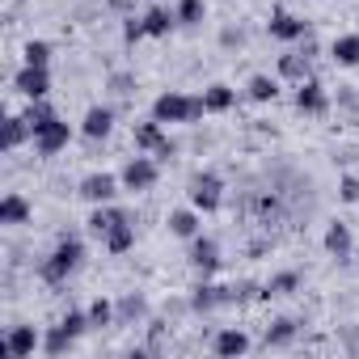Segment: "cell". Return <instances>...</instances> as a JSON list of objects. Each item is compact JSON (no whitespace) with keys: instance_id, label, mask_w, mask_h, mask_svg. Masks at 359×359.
I'll list each match as a JSON object with an SVG mask.
<instances>
[{"instance_id":"obj_3","label":"cell","mask_w":359,"mask_h":359,"mask_svg":"<svg viewBox=\"0 0 359 359\" xmlns=\"http://www.w3.org/2000/svg\"><path fill=\"white\" fill-rule=\"evenodd\" d=\"M187 195H191V208H199L203 216H212L224 203V177L212 173V169H199L191 182H187Z\"/></svg>"},{"instance_id":"obj_4","label":"cell","mask_w":359,"mask_h":359,"mask_svg":"<svg viewBox=\"0 0 359 359\" xmlns=\"http://www.w3.org/2000/svg\"><path fill=\"white\" fill-rule=\"evenodd\" d=\"M118 191H123V177H118V173H106V169L85 173V177H81V187H76V195H81L85 203H93V208L114 203V199H118Z\"/></svg>"},{"instance_id":"obj_33","label":"cell","mask_w":359,"mask_h":359,"mask_svg":"<svg viewBox=\"0 0 359 359\" xmlns=\"http://www.w3.org/2000/svg\"><path fill=\"white\" fill-rule=\"evenodd\" d=\"M22 55H26V64L47 68V64H51V43H47V39H30V43L22 47Z\"/></svg>"},{"instance_id":"obj_21","label":"cell","mask_w":359,"mask_h":359,"mask_svg":"<svg viewBox=\"0 0 359 359\" xmlns=\"http://www.w3.org/2000/svg\"><path fill=\"white\" fill-rule=\"evenodd\" d=\"M203 106H208V114H224V110H233V106H237V89H233V85H224V81H216V85H208V89H203Z\"/></svg>"},{"instance_id":"obj_19","label":"cell","mask_w":359,"mask_h":359,"mask_svg":"<svg viewBox=\"0 0 359 359\" xmlns=\"http://www.w3.org/2000/svg\"><path fill=\"white\" fill-rule=\"evenodd\" d=\"M296 334H300V321H296V317H279V321H271V325H266V334H262V346H266V351L292 346V342H296Z\"/></svg>"},{"instance_id":"obj_6","label":"cell","mask_w":359,"mask_h":359,"mask_svg":"<svg viewBox=\"0 0 359 359\" xmlns=\"http://www.w3.org/2000/svg\"><path fill=\"white\" fill-rule=\"evenodd\" d=\"M224 304H237V283H233V287H220V283H212V279H199V283L191 287V313H216V309H224Z\"/></svg>"},{"instance_id":"obj_2","label":"cell","mask_w":359,"mask_h":359,"mask_svg":"<svg viewBox=\"0 0 359 359\" xmlns=\"http://www.w3.org/2000/svg\"><path fill=\"white\" fill-rule=\"evenodd\" d=\"M208 114L203 97H191V93H161L152 102V118L156 123H199Z\"/></svg>"},{"instance_id":"obj_7","label":"cell","mask_w":359,"mask_h":359,"mask_svg":"<svg viewBox=\"0 0 359 359\" xmlns=\"http://www.w3.org/2000/svg\"><path fill=\"white\" fill-rule=\"evenodd\" d=\"M187 262H191V271H195L199 279H212V275L224 266V258H220V241L199 233V237L191 241V254H187Z\"/></svg>"},{"instance_id":"obj_31","label":"cell","mask_w":359,"mask_h":359,"mask_svg":"<svg viewBox=\"0 0 359 359\" xmlns=\"http://www.w3.org/2000/svg\"><path fill=\"white\" fill-rule=\"evenodd\" d=\"M300 287V275L296 271H283V275H275L266 287H262V300H271V296H292Z\"/></svg>"},{"instance_id":"obj_35","label":"cell","mask_w":359,"mask_h":359,"mask_svg":"<svg viewBox=\"0 0 359 359\" xmlns=\"http://www.w3.org/2000/svg\"><path fill=\"white\" fill-rule=\"evenodd\" d=\"M140 39H148V30H144V18H127V22H123V43H127V47H135Z\"/></svg>"},{"instance_id":"obj_28","label":"cell","mask_w":359,"mask_h":359,"mask_svg":"<svg viewBox=\"0 0 359 359\" xmlns=\"http://www.w3.org/2000/svg\"><path fill=\"white\" fill-rule=\"evenodd\" d=\"M330 60H334L338 68H359V34H342V39H334Z\"/></svg>"},{"instance_id":"obj_27","label":"cell","mask_w":359,"mask_h":359,"mask_svg":"<svg viewBox=\"0 0 359 359\" xmlns=\"http://www.w3.org/2000/svg\"><path fill=\"white\" fill-rule=\"evenodd\" d=\"M72 342H76V334L60 321V325H51L47 334H43V355H51V359H60L64 351H72Z\"/></svg>"},{"instance_id":"obj_23","label":"cell","mask_w":359,"mask_h":359,"mask_svg":"<svg viewBox=\"0 0 359 359\" xmlns=\"http://www.w3.org/2000/svg\"><path fill=\"white\" fill-rule=\"evenodd\" d=\"M30 203L22 199V195H5L0 199V224H9V229H18V224H30Z\"/></svg>"},{"instance_id":"obj_38","label":"cell","mask_w":359,"mask_h":359,"mask_svg":"<svg viewBox=\"0 0 359 359\" xmlns=\"http://www.w3.org/2000/svg\"><path fill=\"white\" fill-rule=\"evenodd\" d=\"M355 262H359V250H355Z\"/></svg>"},{"instance_id":"obj_13","label":"cell","mask_w":359,"mask_h":359,"mask_svg":"<svg viewBox=\"0 0 359 359\" xmlns=\"http://www.w3.org/2000/svg\"><path fill=\"white\" fill-rule=\"evenodd\" d=\"M127 220H135V212H131V208H118V203H102V208H93V216H89L85 224H89V233L102 241V237H106L114 224H127Z\"/></svg>"},{"instance_id":"obj_24","label":"cell","mask_w":359,"mask_h":359,"mask_svg":"<svg viewBox=\"0 0 359 359\" xmlns=\"http://www.w3.org/2000/svg\"><path fill=\"white\" fill-rule=\"evenodd\" d=\"M140 317H148V300L144 296H123V300H114V325H135Z\"/></svg>"},{"instance_id":"obj_15","label":"cell","mask_w":359,"mask_h":359,"mask_svg":"<svg viewBox=\"0 0 359 359\" xmlns=\"http://www.w3.org/2000/svg\"><path fill=\"white\" fill-rule=\"evenodd\" d=\"M110 131H114V110H110V106H89L85 118H81V135L97 144V140H106Z\"/></svg>"},{"instance_id":"obj_30","label":"cell","mask_w":359,"mask_h":359,"mask_svg":"<svg viewBox=\"0 0 359 359\" xmlns=\"http://www.w3.org/2000/svg\"><path fill=\"white\" fill-rule=\"evenodd\" d=\"M177 26H187V30H195V26H203V18H208V5L203 0H177Z\"/></svg>"},{"instance_id":"obj_1","label":"cell","mask_w":359,"mask_h":359,"mask_svg":"<svg viewBox=\"0 0 359 359\" xmlns=\"http://www.w3.org/2000/svg\"><path fill=\"white\" fill-rule=\"evenodd\" d=\"M81 262H85V241H81V237H60L55 250L39 262V279H43L47 287H64V283L81 271Z\"/></svg>"},{"instance_id":"obj_36","label":"cell","mask_w":359,"mask_h":359,"mask_svg":"<svg viewBox=\"0 0 359 359\" xmlns=\"http://www.w3.org/2000/svg\"><path fill=\"white\" fill-rule=\"evenodd\" d=\"M338 199H342V203H359V177H355V173H342V182H338Z\"/></svg>"},{"instance_id":"obj_17","label":"cell","mask_w":359,"mask_h":359,"mask_svg":"<svg viewBox=\"0 0 359 359\" xmlns=\"http://www.w3.org/2000/svg\"><path fill=\"white\" fill-rule=\"evenodd\" d=\"M245 351H250V334H245V330H237V325L216 330V338H212V355H220V359H237V355H245Z\"/></svg>"},{"instance_id":"obj_29","label":"cell","mask_w":359,"mask_h":359,"mask_svg":"<svg viewBox=\"0 0 359 359\" xmlns=\"http://www.w3.org/2000/svg\"><path fill=\"white\" fill-rule=\"evenodd\" d=\"M245 97H250V102H275V97H279V81L266 76V72H258V76H250Z\"/></svg>"},{"instance_id":"obj_12","label":"cell","mask_w":359,"mask_h":359,"mask_svg":"<svg viewBox=\"0 0 359 359\" xmlns=\"http://www.w3.org/2000/svg\"><path fill=\"white\" fill-rule=\"evenodd\" d=\"M296 110L300 114H325L330 110V93H325V85L317 76H309V81L296 85Z\"/></svg>"},{"instance_id":"obj_16","label":"cell","mask_w":359,"mask_h":359,"mask_svg":"<svg viewBox=\"0 0 359 359\" xmlns=\"http://www.w3.org/2000/svg\"><path fill=\"white\" fill-rule=\"evenodd\" d=\"M321 245H325V254H330V258H338V262H351V254H355V241H351V229H346L342 220H334V224H325V237H321Z\"/></svg>"},{"instance_id":"obj_11","label":"cell","mask_w":359,"mask_h":359,"mask_svg":"<svg viewBox=\"0 0 359 359\" xmlns=\"http://www.w3.org/2000/svg\"><path fill=\"white\" fill-rule=\"evenodd\" d=\"M13 89H18L26 102H39V97H47V93H51V72H47V68L26 64V68L13 76Z\"/></svg>"},{"instance_id":"obj_9","label":"cell","mask_w":359,"mask_h":359,"mask_svg":"<svg viewBox=\"0 0 359 359\" xmlns=\"http://www.w3.org/2000/svg\"><path fill=\"white\" fill-rule=\"evenodd\" d=\"M68 140H72V131H68V123H64L60 114L34 131V148H39V156H55V152H64Z\"/></svg>"},{"instance_id":"obj_20","label":"cell","mask_w":359,"mask_h":359,"mask_svg":"<svg viewBox=\"0 0 359 359\" xmlns=\"http://www.w3.org/2000/svg\"><path fill=\"white\" fill-rule=\"evenodd\" d=\"M173 26H177V13H173V9H165V5H148V9H144V30H148V39H169Z\"/></svg>"},{"instance_id":"obj_10","label":"cell","mask_w":359,"mask_h":359,"mask_svg":"<svg viewBox=\"0 0 359 359\" xmlns=\"http://www.w3.org/2000/svg\"><path fill=\"white\" fill-rule=\"evenodd\" d=\"M266 30H271V39H279V43H300V39H309V22L296 18V13H287V9H275L271 22H266Z\"/></svg>"},{"instance_id":"obj_14","label":"cell","mask_w":359,"mask_h":359,"mask_svg":"<svg viewBox=\"0 0 359 359\" xmlns=\"http://www.w3.org/2000/svg\"><path fill=\"white\" fill-rule=\"evenodd\" d=\"M279 76L292 81V85L309 81V76H313V43H309L304 51H287V55H279Z\"/></svg>"},{"instance_id":"obj_25","label":"cell","mask_w":359,"mask_h":359,"mask_svg":"<svg viewBox=\"0 0 359 359\" xmlns=\"http://www.w3.org/2000/svg\"><path fill=\"white\" fill-rule=\"evenodd\" d=\"M161 144H165V123H156V118L135 123V148L140 152H156Z\"/></svg>"},{"instance_id":"obj_37","label":"cell","mask_w":359,"mask_h":359,"mask_svg":"<svg viewBox=\"0 0 359 359\" xmlns=\"http://www.w3.org/2000/svg\"><path fill=\"white\" fill-rule=\"evenodd\" d=\"M152 156H156V161H161V165H165V161H173V156H177V144H173V140H169V135H165V144H161V148H156V152H152Z\"/></svg>"},{"instance_id":"obj_32","label":"cell","mask_w":359,"mask_h":359,"mask_svg":"<svg viewBox=\"0 0 359 359\" xmlns=\"http://www.w3.org/2000/svg\"><path fill=\"white\" fill-rule=\"evenodd\" d=\"M85 313H89V325H93V330H106V325H114V300H106V296H97V300H93Z\"/></svg>"},{"instance_id":"obj_26","label":"cell","mask_w":359,"mask_h":359,"mask_svg":"<svg viewBox=\"0 0 359 359\" xmlns=\"http://www.w3.org/2000/svg\"><path fill=\"white\" fill-rule=\"evenodd\" d=\"M102 245H106V254H127L131 245H135V220H127V224H114L106 237H102Z\"/></svg>"},{"instance_id":"obj_5","label":"cell","mask_w":359,"mask_h":359,"mask_svg":"<svg viewBox=\"0 0 359 359\" xmlns=\"http://www.w3.org/2000/svg\"><path fill=\"white\" fill-rule=\"evenodd\" d=\"M118 177H123V191L144 195V191H152V187L161 182V161H156V156H131Z\"/></svg>"},{"instance_id":"obj_8","label":"cell","mask_w":359,"mask_h":359,"mask_svg":"<svg viewBox=\"0 0 359 359\" xmlns=\"http://www.w3.org/2000/svg\"><path fill=\"white\" fill-rule=\"evenodd\" d=\"M0 351H5L9 359H30L34 351H43V334L34 325H9L5 342H0Z\"/></svg>"},{"instance_id":"obj_18","label":"cell","mask_w":359,"mask_h":359,"mask_svg":"<svg viewBox=\"0 0 359 359\" xmlns=\"http://www.w3.org/2000/svg\"><path fill=\"white\" fill-rule=\"evenodd\" d=\"M199 216H203L199 208H177V212H169V233L182 237V241H195L203 233V220Z\"/></svg>"},{"instance_id":"obj_34","label":"cell","mask_w":359,"mask_h":359,"mask_svg":"<svg viewBox=\"0 0 359 359\" xmlns=\"http://www.w3.org/2000/svg\"><path fill=\"white\" fill-rule=\"evenodd\" d=\"M22 114H26V123H30V127L39 131L43 123H51V118H55V106H51L47 97H39V102H30V106H26Z\"/></svg>"},{"instance_id":"obj_22","label":"cell","mask_w":359,"mask_h":359,"mask_svg":"<svg viewBox=\"0 0 359 359\" xmlns=\"http://www.w3.org/2000/svg\"><path fill=\"white\" fill-rule=\"evenodd\" d=\"M26 140H34V127L26 123V114H9L5 118V140H0V144H5V152H18Z\"/></svg>"}]
</instances>
